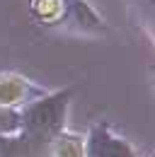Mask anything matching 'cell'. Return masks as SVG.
Returning a JSON list of instances; mask_svg holds the SVG:
<instances>
[{"mask_svg": "<svg viewBox=\"0 0 155 157\" xmlns=\"http://www.w3.org/2000/svg\"><path fill=\"white\" fill-rule=\"evenodd\" d=\"M44 157H85L82 155V138L68 131H61L56 138L46 143Z\"/></svg>", "mask_w": 155, "mask_h": 157, "instance_id": "cell-3", "label": "cell"}, {"mask_svg": "<svg viewBox=\"0 0 155 157\" xmlns=\"http://www.w3.org/2000/svg\"><path fill=\"white\" fill-rule=\"evenodd\" d=\"M70 90L44 94L27 104L19 111V133L39 147H46L51 138H56L61 131H66V111H68Z\"/></svg>", "mask_w": 155, "mask_h": 157, "instance_id": "cell-1", "label": "cell"}, {"mask_svg": "<svg viewBox=\"0 0 155 157\" xmlns=\"http://www.w3.org/2000/svg\"><path fill=\"white\" fill-rule=\"evenodd\" d=\"M82 155L85 157H136L133 147L119 138L107 123H95L87 138L82 140Z\"/></svg>", "mask_w": 155, "mask_h": 157, "instance_id": "cell-2", "label": "cell"}]
</instances>
